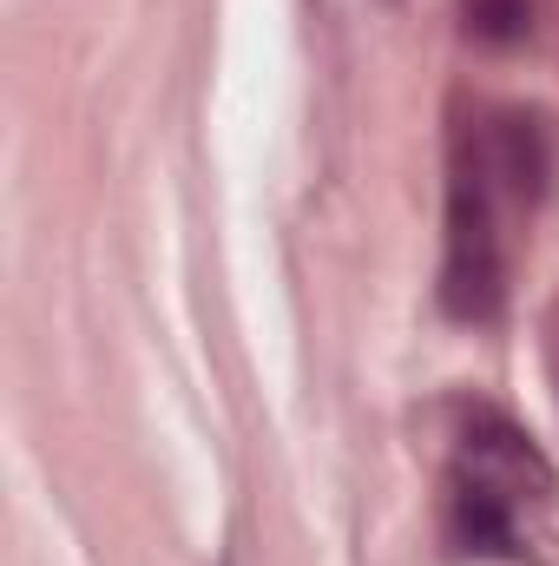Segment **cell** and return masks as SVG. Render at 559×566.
Segmentation results:
<instances>
[{"label":"cell","instance_id":"1","mask_svg":"<svg viewBox=\"0 0 559 566\" xmlns=\"http://www.w3.org/2000/svg\"><path fill=\"white\" fill-rule=\"evenodd\" d=\"M553 461L494 409H467L447 461V494H441V534L454 554H494L520 560L527 554V521L553 507Z\"/></svg>","mask_w":559,"mask_h":566},{"label":"cell","instance_id":"2","mask_svg":"<svg viewBox=\"0 0 559 566\" xmlns=\"http://www.w3.org/2000/svg\"><path fill=\"white\" fill-rule=\"evenodd\" d=\"M500 191L454 139L447 165V258H441V310L461 323H487L507 303V238H500Z\"/></svg>","mask_w":559,"mask_h":566},{"label":"cell","instance_id":"3","mask_svg":"<svg viewBox=\"0 0 559 566\" xmlns=\"http://www.w3.org/2000/svg\"><path fill=\"white\" fill-rule=\"evenodd\" d=\"M454 139L474 151V165L487 171V185L500 191L507 211H534L547 198L553 178V126L527 106H494L474 126H461Z\"/></svg>","mask_w":559,"mask_h":566},{"label":"cell","instance_id":"4","mask_svg":"<svg viewBox=\"0 0 559 566\" xmlns=\"http://www.w3.org/2000/svg\"><path fill=\"white\" fill-rule=\"evenodd\" d=\"M527 27H534V0H467V33H481L494 46L520 40Z\"/></svg>","mask_w":559,"mask_h":566}]
</instances>
